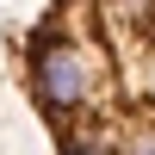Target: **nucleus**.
<instances>
[{"instance_id": "f257e3e1", "label": "nucleus", "mask_w": 155, "mask_h": 155, "mask_svg": "<svg viewBox=\"0 0 155 155\" xmlns=\"http://www.w3.org/2000/svg\"><path fill=\"white\" fill-rule=\"evenodd\" d=\"M12 62L56 155H155V0H56Z\"/></svg>"}]
</instances>
